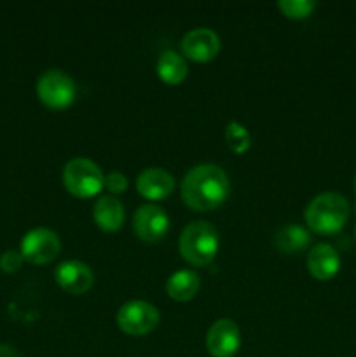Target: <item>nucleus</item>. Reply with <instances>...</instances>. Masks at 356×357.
Here are the masks:
<instances>
[{
	"mask_svg": "<svg viewBox=\"0 0 356 357\" xmlns=\"http://www.w3.org/2000/svg\"><path fill=\"white\" fill-rule=\"evenodd\" d=\"M230 181L225 171L216 164H199L185 174L181 181V197L195 211H209L225 202Z\"/></svg>",
	"mask_w": 356,
	"mask_h": 357,
	"instance_id": "f257e3e1",
	"label": "nucleus"
},
{
	"mask_svg": "<svg viewBox=\"0 0 356 357\" xmlns=\"http://www.w3.org/2000/svg\"><path fill=\"white\" fill-rule=\"evenodd\" d=\"M349 218V202L339 192H323L309 202L306 209V223L318 234H335Z\"/></svg>",
	"mask_w": 356,
	"mask_h": 357,
	"instance_id": "f03ea898",
	"label": "nucleus"
},
{
	"mask_svg": "<svg viewBox=\"0 0 356 357\" xmlns=\"http://www.w3.org/2000/svg\"><path fill=\"white\" fill-rule=\"evenodd\" d=\"M218 244L220 239L215 227L212 223L198 220L185 227L178 246L185 261L195 267H206L216 257Z\"/></svg>",
	"mask_w": 356,
	"mask_h": 357,
	"instance_id": "7ed1b4c3",
	"label": "nucleus"
},
{
	"mask_svg": "<svg viewBox=\"0 0 356 357\" xmlns=\"http://www.w3.org/2000/svg\"><path fill=\"white\" fill-rule=\"evenodd\" d=\"M63 185L75 197L89 199L100 194L105 187V176L96 162L77 157L66 162L63 169Z\"/></svg>",
	"mask_w": 356,
	"mask_h": 357,
	"instance_id": "20e7f679",
	"label": "nucleus"
},
{
	"mask_svg": "<svg viewBox=\"0 0 356 357\" xmlns=\"http://www.w3.org/2000/svg\"><path fill=\"white\" fill-rule=\"evenodd\" d=\"M37 96L45 107L61 110L70 107L77 96V87L72 77L61 70H45L37 80Z\"/></svg>",
	"mask_w": 356,
	"mask_h": 357,
	"instance_id": "39448f33",
	"label": "nucleus"
},
{
	"mask_svg": "<svg viewBox=\"0 0 356 357\" xmlns=\"http://www.w3.org/2000/svg\"><path fill=\"white\" fill-rule=\"evenodd\" d=\"M117 324L126 335L143 337L156 330V326L159 324V310L149 302L133 300L119 309Z\"/></svg>",
	"mask_w": 356,
	"mask_h": 357,
	"instance_id": "423d86ee",
	"label": "nucleus"
},
{
	"mask_svg": "<svg viewBox=\"0 0 356 357\" xmlns=\"http://www.w3.org/2000/svg\"><path fill=\"white\" fill-rule=\"evenodd\" d=\"M59 250H61V243H59L58 234L51 229L38 227L24 234L21 239L20 253L30 264L45 265L58 257Z\"/></svg>",
	"mask_w": 356,
	"mask_h": 357,
	"instance_id": "0eeeda50",
	"label": "nucleus"
},
{
	"mask_svg": "<svg viewBox=\"0 0 356 357\" xmlns=\"http://www.w3.org/2000/svg\"><path fill=\"white\" fill-rule=\"evenodd\" d=\"M133 229L145 243H159L170 230V218L159 206L145 204L135 213Z\"/></svg>",
	"mask_w": 356,
	"mask_h": 357,
	"instance_id": "6e6552de",
	"label": "nucleus"
},
{
	"mask_svg": "<svg viewBox=\"0 0 356 357\" xmlns=\"http://www.w3.org/2000/svg\"><path fill=\"white\" fill-rule=\"evenodd\" d=\"M239 328L230 319H218L206 335V349L213 357H234L239 351Z\"/></svg>",
	"mask_w": 356,
	"mask_h": 357,
	"instance_id": "1a4fd4ad",
	"label": "nucleus"
},
{
	"mask_svg": "<svg viewBox=\"0 0 356 357\" xmlns=\"http://www.w3.org/2000/svg\"><path fill=\"white\" fill-rule=\"evenodd\" d=\"M220 51V37L209 28H195L181 38V52L198 63L209 61Z\"/></svg>",
	"mask_w": 356,
	"mask_h": 357,
	"instance_id": "9d476101",
	"label": "nucleus"
},
{
	"mask_svg": "<svg viewBox=\"0 0 356 357\" xmlns=\"http://www.w3.org/2000/svg\"><path fill=\"white\" fill-rule=\"evenodd\" d=\"M56 281L65 291L82 295L94 284V274L84 261L68 260L56 267Z\"/></svg>",
	"mask_w": 356,
	"mask_h": 357,
	"instance_id": "9b49d317",
	"label": "nucleus"
},
{
	"mask_svg": "<svg viewBox=\"0 0 356 357\" xmlns=\"http://www.w3.org/2000/svg\"><path fill=\"white\" fill-rule=\"evenodd\" d=\"M140 194L150 201H163L175 190V178L161 167H147L136 180Z\"/></svg>",
	"mask_w": 356,
	"mask_h": 357,
	"instance_id": "f8f14e48",
	"label": "nucleus"
},
{
	"mask_svg": "<svg viewBox=\"0 0 356 357\" xmlns=\"http://www.w3.org/2000/svg\"><path fill=\"white\" fill-rule=\"evenodd\" d=\"M307 268L318 281H330L341 268V257L334 246L320 243L307 255Z\"/></svg>",
	"mask_w": 356,
	"mask_h": 357,
	"instance_id": "ddd939ff",
	"label": "nucleus"
},
{
	"mask_svg": "<svg viewBox=\"0 0 356 357\" xmlns=\"http://www.w3.org/2000/svg\"><path fill=\"white\" fill-rule=\"evenodd\" d=\"M94 222L107 232H115L124 223V206L114 195H103L94 204Z\"/></svg>",
	"mask_w": 356,
	"mask_h": 357,
	"instance_id": "4468645a",
	"label": "nucleus"
},
{
	"mask_svg": "<svg viewBox=\"0 0 356 357\" xmlns=\"http://www.w3.org/2000/svg\"><path fill=\"white\" fill-rule=\"evenodd\" d=\"M311 243V234L307 232L304 227L293 225H283L281 229L276 232L274 236V244L281 253L286 255H299L309 246Z\"/></svg>",
	"mask_w": 356,
	"mask_h": 357,
	"instance_id": "2eb2a0df",
	"label": "nucleus"
},
{
	"mask_svg": "<svg viewBox=\"0 0 356 357\" xmlns=\"http://www.w3.org/2000/svg\"><path fill=\"white\" fill-rule=\"evenodd\" d=\"M201 279L194 271H178L166 282V291L177 302H188L198 295Z\"/></svg>",
	"mask_w": 356,
	"mask_h": 357,
	"instance_id": "dca6fc26",
	"label": "nucleus"
},
{
	"mask_svg": "<svg viewBox=\"0 0 356 357\" xmlns=\"http://www.w3.org/2000/svg\"><path fill=\"white\" fill-rule=\"evenodd\" d=\"M157 73H159L161 80H164L166 84H171V86L180 84L184 82L188 73L187 61L178 52L164 51L157 59Z\"/></svg>",
	"mask_w": 356,
	"mask_h": 357,
	"instance_id": "f3484780",
	"label": "nucleus"
},
{
	"mask_svg": "<svg viewBox=\"0 0 356 357\" xmlns=\"http://www.w3.org/2000/svg\"><path fill=\"white\" fill-rule=\"evenodd\" d=\"M225 142L229 149L236 153H244L251 145V136L239 122H229L225 128Z\"/></svg>",
	"mask_w": 356,
	"mask_h": 357,
	"instance_id": "a211bd4d",
	"label": "nucleus"
},
{
	"mask_svg": "<svg viewBox=\"0 0 356 357\" xmlns=\"http://www.w3.org/2000/svg\"><path fill=\"white\" fill-rule=\"evenodd\" d=\"M278 7L285 16L293 17V20H302L313 13L316 2L314 0H279Z\"/></svg>",
	"mask_w": 356,
	"mask_h": 357,
	"instance_id": "6ab92c4d",
	"label": "nucleus"
},
{
	"mask_svg": "<svg viewBox=\"0 0 356 357\" xmlns=\"http://www.w3.org/2000/svg\"><path fill=\"white\" fill-rule=\"evenodd\" d=\"M24 258L21 257L20 251L16 250H7L3 251L2 257H0V268L7 274H13V272H17L23 265Z\"/></svg>",
	"mask_w": 356,
	"mask_h": 357,
	"instance_id": "aec40b11",
	"label": "nucleus"
},
{
	"mask_svg": "<svg viewBox=\"0 0 356 357\" xmlns=\"http://www.w3.org/2000/svg\"><path fill=\"white\" fill-rule=\"evenodd\" d=\"M105 187L112 192V194H122L128 188V178L119 171H114L108 176H105Z\"/></svg>",
	"mask_w": 356,
	"mask_h": 357,
	"instance_id": "412c9836",
	"label": "nucleus"
},
{
	"mask_svg": "<svg viewBox=\"0 0 356 357\" xmlns=\"http://www.w3.org/2000/svg\"><path fill=\"white\" fill-rule=\"evenodd\" d=\"M0 357H21V356H20V352L14 351L10 345L0 344Z\"/></svg>",
	"mask_w": 356,
	"mask_h": 357,
	"instance_id": "4be33fe9",
	"label": "nucleus"
},
{
	"mask_svg": "<svg viewBox=\"0 0 356 357\" xmlns=\"http://www.w3.org/2000/svg\"><path fill=\"white\" fill-rule=\"evenodd\" d=\"M355 190H356V176H355Z\"/></svg>",
	"mask_w": 356,
	"mask_h": 357,
	"instance_id": "5701e85b",
	"label": "nucleus"
},
{
	"mask_svg": "<svg viewBox=\"0 0 356 357\" xmlns=\"http://www.w3.org/2000/svg\"><path fill=\"white\" fill-rule=\"evenodd\" d=\"M355 237H356V229H355Z\"/></svg>",
	"mask_w": 356,
	"mask_h": 357,
	"instance_id": "b1692460",
	"label": "nucleus"
}]
</instances>
